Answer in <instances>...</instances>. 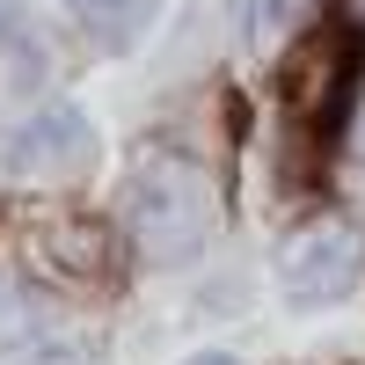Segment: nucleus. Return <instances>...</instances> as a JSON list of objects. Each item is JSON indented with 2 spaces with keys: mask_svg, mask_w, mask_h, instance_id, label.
<instances>
[{
  "mask_svg": "<svg viewBox=\"0 0 365 365\" xmlns=\"http://www.w3.org/2000/svg\"><path fill=\"white\" fill-rule=\"evenodd\" d=\"M125 227H132V249H139L146 263H182V256H197L205 234H212V175H205L190 154L154 146V154L132 168Z\"/></svg>",
  "mask_w": 365,
  "mask_h": 365,
  "instance_id": "obj_1",
  "label": "nucleus"
},
{
  "mask_svg": "<svg viewBox=\"0 0 365 365\" xmlns=\"http://www.w3.org/2000/svg\"><path fill=\"white\" fill-rule=\"evenodd\" d=\"M358 270H365V241L344 220H314V227H299L285 241L278 285H285L292 307H329V299H344L358 285Z\"/></svg>",
  "mask_w": 365,
  "mask_h": 365,
  "instance_id": "obj_2",
  "label": "nucleus"
},
{
  "mask_svg": "<svg viewBox=\"0 0 365 365\" xmlns=\"http://www.w3.org/2000/svg\"><path fill=\"white\" fill-rule=\"evenodd\" d=\"M88 161H96V132H88V117L73 103L37 110L8 146V168L37 175V182H73V175H88Z\"/></svg>",
  "mask_w": 365,
  "mask_h": 365,
  "instance_id": "obj_3",
  "label": "nucleus"
},
{
  "mask_svg": "<svg viewBox=\"0 0 365 365\" xmlns=\"http://www.w3.org/2000/svg\"><path fill=\"white\" fill-rule=\"evenodd\" d=\"M344 88H351V58L336 37H307L292 51V66H285V110L292 117H307V125H329L344 103Z\"/></svg>",
  "mask_w": 365,
  "mask_h": 365,
  "instance_id": "obj_4",
  "label": "nucleus"
},
{
  "mask_svg": "<svg viewBox=\"0 0 365 365\" xmlns=\"http://www.w3.org/2000/svg\"><path fill=\"white\" fill-rule=\"evenodd\" d=\"M307 8H314V0H256V8H249V29H256L263 44H278V37H292V29L307 22Z\"/></svg>",
  "mask_w": 365,
  "mask_h": 365,
  "instance_id": "obj_5",
  "label": "nucleus"
},
{
  "mask_svg": "<svg viewBox=\"0 0 365 365\" xmlns=\"http://www.w3.org/2000/svg\"><path fill=\"white\" fill-rule=\"evenodd\" d=\"M29 292L15 285V278H0V351H15V344H29Z\"/></svg>",
  "mask_w": 365,
  "mask_h": 365,
  "instance_id": "obj_6",
  "label": "nucleus"
},
{
  "mask_svg": "<svg viewBox=\"0 0 365 365\" xmlns=\"http://www.w3.org/2000/svg\"><path fill=\"white\" fill-rule=\"evenodd\" d=\"M29 365H96V344H58V351H37Z\"/></svg>",
  "mask_w": 365,
  "mask_h": 365,
  "instance_id": "obj_7",
  "label": "nucleus"
},
{
  "mask_svg": "<svg viewBox=\"0 0 365 365\" xmlns=\"http://www.w3.org/2000/svg\"><path fill=\"white\" fill-rule=\"evenodd\" d=\"M73 8H81L88 22H96V29H103V37H117V15H110V0H73Z\"/></svg>",
  "mask_w": 365,
  "mask_h": 365,
  "instance_id": "obj_8",
  "label": "nucleus"
},
{
  "mask_svg": "<svg viewBox=\"0 0 365 365\" xmlns=\"http://www.w3.org/2000/svg\"><path fill=\"white\" fill-rule=\"evenodd\" d=\"M351 154L365 161V103H358V117H351Z\"/></svg>",
  "mask_w": 365,
  "mask_h": 365,
  "instance_id": "obj_9",
  "label": "nucleus"
},
{
  "mask_svg": "<svg viewBox=\"0 0 365 365\" xmlns=\"http://www.w3.org/2000/svg\"><path fill=\"white\" fill-rule=\"evenodd\" d=\"M344 15H351V29H365V0H344Z\"/></svg>",
  "mask_w": 365,
  "mask_h": 365,
  "instance_id": "obj_10",
  "label": "nucleus"
},
{
  "mask_svg": "<svg viewBox=\"0 0 365 365\" xmlns=\"http://www.w3.org/2000/svg\"><path fill=\"white\" fill-rule=\"evenodd\" d=\"M190 365H234V358H220V351H205V358H190Z\"/></svg>",
  "mask_w": 365,
  "mask_h": 365,
  "instance_id": "obj_11",
  "label": "nucleus"
}]
</instances>
